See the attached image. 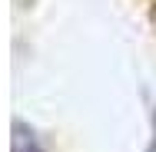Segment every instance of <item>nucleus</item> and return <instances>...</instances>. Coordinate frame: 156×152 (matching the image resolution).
Instances as JSON below:
<instances>
[{
	"label": "nucleus",
	"instance_id": "obj_1",
	"mask_svg": "<svg viewBox=\"0 0 156 152\" xmlns=\"http://www.w3.org/2000/svg\"><path fill=\"white\" fill-rule=\"evenodd\" d=\"M13 152H40L37 136H33L23 122H17V126H13Z\"/></svg>",
	"mask_w": 156,
	"mask_h": 152
}]
</instances>
